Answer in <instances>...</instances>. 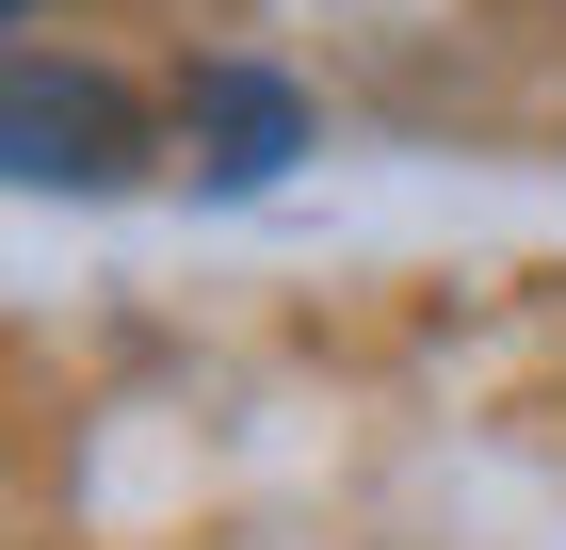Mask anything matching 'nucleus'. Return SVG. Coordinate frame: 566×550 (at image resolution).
I'll use <instances>...</instances> for the list:
<instances>
[{
  "instance_id": "obj_2",
  "label": "nucleus",
  "mask_w": 566,
  "mask_h": 550,
  "mask_svg": "<svg viewBox=\"0 0 566 550\" xmlns=\"http://www.w3.org/2000/svg\"><path fill=\"white\" fill-rule=\"evenodd\" d=\"M292 146H307L292 82H260V65H211V82H195V163L211 178H275Z\"/></svg>"
},
{
  "instance_id": "obj_1",
  "label": "nucleus",
  "mask_w": 566,
  "mask_h": 550,
  "mask_svg": "<svg viewBox=\"0 0 566 550\" xmlns=\"http://www.w3.org/2000/svg\"><path fill=\"white\" fill-rule=\"evenodd\" d=\"M0 146H17V178H33V195H97V178L146 163L130 97L97 82V65H49V49H17V82H0Z\"/></svg>"
}]
</instances>
